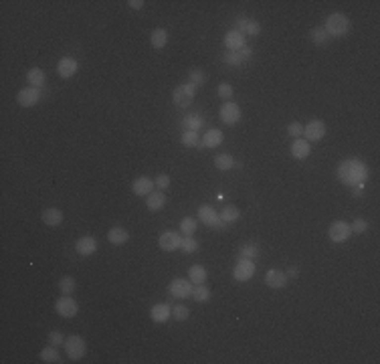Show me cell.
Segmentation results:
<instances>
[{
  "mask_svg": "<svg viewBox=\"0 0 380 364\" xmlns=\"http://www.w3.org/2000/svg\"><path fill=\"white\" fill-rule=\"evenodd\" d=\"M368 174V168L358 162V160H344L340 166H338V176L344 184L352 186V184H362V180L366 178Z\"/></svg>",
  "mask_w": 380,
  "mask_h": 364,
  "instance_id": "obj_1",
  "label": "cell"
},
{
  "mask_svg": "<svg viewBox=\"0 0 380 364\" xmlns=\"http://www.w3.org/2000/svg\"><path fill=\"white\" fill-rule=\"evenodd\" d=\"M324 29H326V33L330 35V37H344V35H348V31H350V20H348L346 14L334 12V14L327 16Z\"/></svg>",
  "mask_w": 380,
  "mask_h": 364,
  "instance_id": "obj_2",
  "label": "cell"
},
{
  "mask_svg": "<svg viewBox=\"0 0 380 364\" xmlns=\"http://www.w3.org/2000/svg\"><path fill=\"white\" fill-rule=\"evenodd\" d=\"M198 219L205 223L207 227L215 229V231H224V227H226V223L220 219V215L213 209L211 204H200L198 206Z\"/></svg>",
  "mask_w": 380,
  "mask_h": 364,
  "instance_id": "obj_3",
  "label": "cell"
},
{
  "mask_svg": "<svg viewBox=\"0 0 380 364\" xmlns=\"http://www.w3.org/2000/svg\"><path fill=\"white\" fill-rule=\"evenodd\" d=\"M65 352H67V356L71 358V360H81L83 356H85V350H87V346H85V340L81 336H77V334H73V336H69V338H65Z\"/></svg>",
  "mask_w": 380,
  "mask_h": 364,
  "instance_id": "obj_4",
  "label": "cell"
},
{
  "mask_svg": "<svg viewBox=\"0 0 380 364\" xmlns=\"http://www.w3.org/2000/svg\"><path fill=\"white\" fill-rule=\"evenodd\" d=\"M194 93H196V85H192V83H182V85H178L174 89V93H172V99H174V103L178 108H188L190 103H192V99H194Z\"/></svg>",
  "mask_w": 380,
  "mask_h": 364,
  "instance_id": "obj_5",
  "label": "cell"
},
{
  "mask_svg": "<svg viewBox=\"0 0 380 364\" xmlns=\"http://www.w3.org/2000/svg\"><path fill=\"white\" fill-rule=\"evenodd\" d=\"M168 292L172 298H190L192 296V283L190 279H184V277H174L168 285Z\"/></svg>",
  "mask_w": 380,
  "mask_h": 364,
  "instance_id": "obj_6",
  "label": "cell"
},
{
  "mask_svg": "<svg viewBox=\"0 0 380 364\" xmlns=\"http://www.w3.org/2000/svg\"><path fill=\"white\" fill-rule=\"evenodd\" d=\"M218 116H220V120H222L226 125H235V123L241 121L243 112H241V108L237 106V103L226 101V103H222V108L218 110Z\"/></svg>",
  "mask_w": 380,
  "mask_h": 364,
  "instance_id": "obj_7",
  "label": "cell"
},
{
  "mask_svg": "<svg viewBox=\"0 0 380 364\" xmlns=\"http://www.w3.org/2000/svg\"><path fill=\"white\" fill-rule=\"evenodd\" d=\"M327 235H330V239L334 243H346L352 235V231H350V225L346 221H334L330 225V229H327Z\"/></svg>",
  "mask_w": 380,
  "mask_h": 364,
  "instance_id": "obj_8",
  "label": "cell"
},
{
  "mask_svg": "<svg viewBox=\"0 0 380 364\" xmlns=\"http://www.w3.org/2000/svg\"><path fill=\"white\" fill-rule=\"evenodd\" d=\"M55 309H57V314L61 318H73V316H77V311H79V305L77 302H75L71 296H63L55 302Z\"/></svg>",
  "mask_w": 380,
  "mask_h": 364,
  "instance_id": "obj_9",
  "label": "cell"
},
{
  "mask_svg": "<svg viewBox=\"0 0 380 364\" xmlns=\"http://www.w3.org/2000/svg\"><path fill=\"white\" fill-rule=\"evenodd\" d=\"M324 136H326V123L322 120H312L303 127V140L308 142H320Z\"/></svg>",
  "mask_w": 380,
  "mask_h": 364,
  "instance_id": "obj_10",
  "label": "cell"
},
{
  "mask_svg": "<svg viewBox=\"0 0 380 364\" xmlns=\"http://www.w3.org/2000/svg\"><path fill=\"white\" fill-rule=\"evenodd\" d=\"M253 273H255V263H253V259H245L241 257L235 269H233V275L237 281H249L253 277Z\"/></svg>",
  "mask_w": 380,
  "mask_h": 364,
  "instance_id": "obj_11",
  "label": "cell"
},
{
  "mask_svg": "<svg viewBox=\"0 0 380 364\" xmlns=\"http://www.w3.org/2000/svg\"><path fill=\"white\" fill-rule=\"evenodd\" d=\"M158 245H160L162 251L172 253V251H176V249H180V245H182V237L178 235V233H174V231H166V233H162V235H160Z\"/></svg>",
  "mask_w": 380,
  "mask_h": 364,
  "instance_id": "obj_12",
  "label": "cell"
},
{
  "mask_svg": "<svg viewBox=\"0 0 380 364\" xmlns=\"http://www.w3.org/2000/svg\"><path fill=\"white\" fill-rule=\"evenodd\" d=\"M39 99H41V89H37V87H24L16 95V101L20 108H33L39 103Z\"/></svg>",
  "mask_w": 380,
  "mask_h": 364,
  "instance_id": "obj_13",
  "label": "cell"
},
{
  "mask_svg": "<svg viewBox=\"0 0 380 364\" xmlns=\"http://www.w3.org/2000/svg\"><path fill=\"white\" fill-rule=\"evenodd\" d=\"M287 281H289V277L279 269H269L265 273V285L271 290H283L287 285Z\"/></svg>",
  "mask_w": 380,
  "mask_h": 364,
  "instance_id": "obj_14",
  "label": "cell"
},
{
  "mask_svg": "<svg viewBox=\"0 0 380 364\" xmlns=\"http://www.w3.org/2000/svg\"><path fill=\"white\" fill-rule=\"evenodd\" d=\"M79 69V63L75 61L73 57H63L59 63H57V73L59 77H63V79H69V77H73L75 73H77Z\"/></svg>",
  "mask_w": 380,
  "mask_h": 364,
  "instance_id": "obj_15",
  "label": "cell"
},
{
  "mask_svg": "<svg viewBox=\"0 0 380 364\" xmlns=\"http://www.w3.org/2000/svg\"><path fill=\"white\" fill-rule=\"evenodd\" d=\"M170 316H172V307L168 303H156V305H152V309H150V318L154 320L156 324H164Z\"/></svg>",
  "mask_w": 380,
  "mask_h": 364,
  "instance_id": "obj_16",
  "label": "cell"
},
{
  "mask_svg": "<svg viewBox=\"0 0 380 364\" xmlns=\"http://www.w3.org/2000/svg\"><path fill=\"white\" fill-rule=\"evenodd\" d=\"M312 154V146L308 140H303V138H297L293 144H291V156L297 160H303V158H308V156Z\"/></svg>",
  "mask_w": 380,
  "mask_h": 364,
  "instance_id": "obj_17",
  "label": "cell"
},
{
  "mask_svg": "<svg viewBox=\"0 0 380 364\" xmlns=\"http://www.w3.org/2000/svg\"><path fill=\"white\" fill-rule=\"evenodd\" d=\"M224 47L229 51H241L245 47V35L239 31H229L224 35Z\"/></svg>",
  "mask_w": 380,
  "mask_h": 364,
  "instance_id": "obj_18",
  "label": "cell"
},
{
  "mask_svg": "<svg viewBox=\"0 0 380 364\" xmlns=\"http://www.w3.org/2000/svg\"><path fill=\"white\" fill-rule=\"evenodd\" d=\"M152 188H154V180H150L148 176H140L134 180V184H132V190L134 194L138 196H148L152 192Z\"/></svg>",
  "mask_w": 380,
  "mask_h": 364,
  "instance_id": "obj_19",
  "label": "cell"
},
{
  "mask_svg": "<svg viewBox=\"0 0 380 364\" xmlns=\"http://www.w3.org/2000/svg\"><path fill=\"white\" fill-rule=\"evenodd\" d=\"M75 249H77V253L83 257L93 255L97 251V241L93 237H81V239H77V243H75Z\"/></svg>",
  "mask_w": 380,
  "mask_h": 364,
  "instance_id": "obj_20",
  "label": "cell"
},
{
  "mask_svg": "<svg viewBox=\"0 0 380 364\" xmlns=\"http://www.w3.org/2000/svg\"><path fill=\"white\" fill-rule=\"evenodd\" d=\"M41 219L47 227H59L63 223V213L59 209H45L41 213Z\"/></svg>",
  "mask_w": 380,
  "mask_h": 364,
  "instance_id": "obj_21",
  "label": "cell"
},
{
  "mask_svg": "<svg viewBox=\"0 0 380 364\" xmlns=\"http://www.w3.org/2000/svg\"><path fill=\"white\" fill-rule=\"evenodd\" d=\"M128 239H130V233L125 231L123 227H113V229H109V233H108V241H109L111 245H123Z\"/></svg>",
  "mask_w": 380,
  "mask_h": 364,
  "instance_id": "obj_22",
  "label": "cell"
},
{
  "mask_svg": "<svg viewBox=\"0 0 380 364\" xmlns=\"http://www.w3.org/2000/svg\"><path fill=\"white\" fill-rule=\"evenodd\" d=\"M164 204H166V196L162 192H150L148 198H146V206L150 211H162L164 209Z\"/></svg>",
  "mask_w": 380,
  "mask_h": 364,
  "instance_id": "obj_23",
  "label": "cell"
},
{
  "mask_svg": "<svg viewBox=\"0 0 380 364\" xmlns=\"http://www.w3.org/2000/svg\"><path fill=\"white\" fill-rule=\"evenodd\" d=\"M222 132L220 129H209V132L205 134V140H202V144H205V148H218L222 144Z\"/></svg>",
  "mask_w": 380,
  "mask_h": 364,
  "instance_id": "obj_24",
  "label": "cell"
},
{
  "mask_svg": "<svg viewBox=\"0 0 380 364\" xmlns=\"http://www.w3.org/2000/svg\"><path fill=\"white\" fill-rule=\"evenodd\" d=\"M188 279L192 285H200V283H205L207 281V269L202 267V265H192L188 269Z\"/></svg>",
  "mask_w": 380,
  "mask_h": 364,
  "instance_id": "obj_25",
  "label": "cell"
},
{
  "mask_svg": "<svg viewBox=\"0 0 380 364\" xmlns=\"http://www.w3.org/2000/svg\"><path fill=\"white\" fill-rule=\"evenodd\" d=\"M45 73L39 69V67H33L29 73H27V81H29V85H33V87H37V89H41L43 85H45Z\"/></svg>",
  "mask_w": 380,
  "mask_h": 364,
  "instance_id": "obj_26",
  "label": "cell"
},
{
  "mask_svg": "<svg viewBox=\"0 0 380 364\" xmlns=\"http://www.w3.org/2000/svg\"><path fill=\"white\" fill-rule=\"evenodd\" d=\"M239 217H241V211L237 209L235 204H226L224 209H222V213H220V219H222L226 225H231V223L239 221Z\"/></svg>",
  "mask_w": 380,
  "mask_h": 364,
  "instance_id": "obj_27",
  "label": "cell"
},
{
  "mask_svg": "<svg viewBox=\"0 0 380 364\" xmlns=\"http://www.w3.org/2000/svg\"><path fill=\"white\" fill-rule=\"evenodd\" d=\"M150 41H152V47H154V49H164L166 43H168V33L164 29H154V31H152Z\"/></svg>",
  "mask_w": 380,
  "mask_h": 364,
  "instance_id": "obj_28",
  "label": "cell"
},
{
  "mask_svg": "<svg viewBox=\"0 0 380 364\" xmlns=\"http://www.w3.org/2000/svg\"><path fill=\"white\" fill-rule=\"evenodd\" d=\"M192 298H194V302H198V303H205V302L211 300V290L207 288L205 283L194 285V288H192Z\"/></svg>",
  "mask_w": 380,
  "mask_h": 364,
  "instance_id": "obj_29",
  "label": "cell"
},
{
  "mask_svg": "<svg viewBox=\"0 0 380 364\" xmlns=\"http://www.w3.org/2000/svg\"><path fill=\"white\" fill-rule=\"evenodd\" d=\"M215 166L218 170H231L235 166V158L231 154H218L217 158H215Z\"/></svg>",
  "mask_w": 380,
  "mask_h": 364,
  "instance_id": "obj_30",
  "label": "cell"
},
{
  "mask_svg": "<svg viewBox=\"0 0 380 364\" xmlns=\"http://www.w3.org/2000/svg\"><path fill=\"white\" fill-rule=\"evenodd\" d=\"M41 360L43 362H61V354H59V350H57V346H47V348H43L41 350Z\"/></svg>",
  "mask_w": 380,
  "mask_h": 364,
  "instance_id": "obj_31",
  "label": "cell"
},
{
  "mask_svg": "<svg viewBox=\"0 0 380 364\" xmlns=\"http://www.w3.org/2000/svg\"><path fill=\"white\" fill-rule=\"evenodd\" d=\"M75 288H77V283H75V279L71 275H65V277L59 279V290H61L63 296H71L75 292Z\"/></svg>",
  "mask_w": 380,
  "mask_h": 364,
  "instance_id": "obj_32",
  "label": "cell"
},
{
  "mask_svg": "<svg viewBox=\"0 0 380 364\" xmlns=\"http://www.w3.org/2000/svg\"><path fill=\"white\" fill-rule=\"evenodd\" d=\"M182 123H184V127H186V129H192V132H198V129L202 127V118H200L198 114H190V116H186V118L182 120Z\"/></svg>",
  "mask_w": 380,
  "mask_h": 364,
  "instance_id": "obj_33",
  "label": "cell"
},
{
  "mask_svg": "<svg viewBox=\"0 0 380 364\" xmlns=\"http://www.w3.org/2000/svg\"><path fill=\"white\" fill-rule=\"evenodd\" d=\"M310 39H312L316 45H326L327 39H330V35L326 33L324 27H316V29H312V33H310Z\"/></svg>",
  "mask_w": 380,
  "mask_h": 364,
  "instance_id": "obj_34",
  "label": "cell"
},
{
  "mask_svg": "<svg viewBox=\"0 0 380 364\" xmlns=\"http://www.w3.org/2000/svg\"><path fill=\"white\" fill-rule=\"evenodd\" d=\"M172 316L176 322H186L190 318V309L186 305H174L172 307Z\"/></svg>",
  "mask_w": 380,
  "mask_h": 364,
  "instance_id": "obj_35",
  "label": "cell"
},
{
  "mask_svg": "<svg viewBox=\"0 0 380 364\" xmlns=\"http://www.w3.org/2000/svg\"><path fill=\"white\" fill-rule=\"evenodd\" d=\"M198 134L192 132V129H184V134H182V146L186 148H196L198 146Z\"/></svg>",
  "mask_w": 380,
  "mask_h": 364,
  "instance_id": "obj_36",
  "label": "cell"
},
{
  "mask_svg": "<svg viewBox=\"0 0 380 364\" xmlns=\"http://www.w3.org/2000/svg\"><path fill=\"white\" fill-rule=\"evenodd\" d=\"M180 231L184 233V237H192L194 231H196V221L190 219V217L182 219V221H180Z\"/></svg>",
  "mask_w": 380,
  "mask_h": 364,
  "instance_id": "obj_37",
  "label": "cell"
},
{
  "mask_svg": "<svg viewBox=\"0 0 380 364\" xmlns=\"http://www.w3.org/2000/svg\"><path fill=\"white\" fill-rule=\"evenodd\" d=\"M261 33V24L257 20H249L245 22V27H243V35H249V37H257Z\"/></svg>",
  "mask_w": 380,
  "mask_h": 364,
  "instance_id": "obj_38",
  "label": "cell"
},
{
  "mask_svg": "<svg viewBox=\"0 0 380 364\" xmlns=\"http://www.w3.org/2000/svg\"><path fill=\"white\" fill-rule=\"evenodd\" d=\"M222 61H224L226 65H233V67H239V65L245 63L237 51H229V53H224V55H222Z\"/></svg>",
  "mask_w": 380,
  "mask_h": 364,
  "instance_id": "obj_39",
  "label": "cell"
},
{
  "mask_svg": "<svg viewBox=\"0 0 380 364\" xmlns=\"http://www.w3.org/2000/svg\"><path fill=\"white\" fill-rule=\"evenodd\" d=\"M47 340H49V344H51V346H57V348H59L61 344H65V336H63L61 332H57V330H55V332H49Z\"/></svg>",
  "mask_w": 380,
  "mask_h": 364,
  "instance_id": "obj_40",
  "label": "cell"
},
{
  "mask_svg": "<svg viewBox=\"0 0 380 364\" xmlns=\"http://www.w3.org/2000/svg\"><path fill=\"white\" fill-rule=\"evenodd\" d=\"M287 134L291 136V138H301L303 136V123H299V121H291L289 125H287Z\"/></svg>",
  "mask_w": 380,
  "mask_h": 364,
  "instance_id": "obj_41",
  "label": "cell"
},
{
  "mask_svg": "<svg viewBox=\"0 0 380 364\" xmlns=\"http://www.w3.org/2000/svg\"><path fill=\"white\" fill-rule=\"evenodd\" d=\"M350 231H352V233H356V235H362L364 231H368V223H366L364 219H356V221H352Z\"/></svg>",
  "mask_w": 380,
  "mask_h": 364,
  "instance_id": "obj_42",
  "label": "cell"
},
{
  "mask_svg": "<svg viewBox=\"0 0 380 364\" xmlns=\"http://www.w3.org/2000/svg\"><path fill=\"white\" fill-rule=\"evenodd\" d=\"M180 249H182L184 253H194V251L198 249V243H196V239H194V237H184V239H182Z\"/></svg>",
  "mask_w": 380,
  "mask_h": 364,
  "instance_id": "obj_43",
  "label": "cell"
},
{
  "mask_svg": "<svg viewBox=\"0 0 380 364\" xmlns=\"http://www.w3.org/2000/svg\"><path fill=\"white\" fill-rule=\"evenodd\" d=\"M257 255H259V249H257V245H253V243H249V245H245L241 249V257H245V259H255Z\"/></svg>",
  "mask_w": 380,
  "mask_h": 364,
  "instance_id": "obj_44",
  "label": "cell"
},
{
  "mask_svg": "<svg viewBox=\"0 0 380 364\" xmlns=\"http://www.w3.org/2000/svg\"><path fill=\"white\" fill-rule=\"evenodd\" d=\"M205 81H207V75L202 73L200 69H192V71H190V83H192V85H202Z\"/></svg>",
  "mask_w": 380,
  "mask_h": 364,
  "instance_id": "obj_45",
  "label": "cell"
},
{
  "mask_svg": "<svg viewBox=\"0 0 380 364\" xmlns=\"http://www.w3.org/2000/svg\"><path fill=\"white\" fill-rule=\"evenodd\" d=\"M217 93H218L220 99H231V97H233V87H231L229 83H220L218 89H217Z\"/></svg>",
  "mask_w": 380,
  "mask_h": 364,
  "instance_id": "obj_46",
  "label": "cell"
},
{
  "mask_svg": "<svg viewBox=\"0 0 380 364\" xmlns=\"http://www.w3.org/2000/svg\"><path fill=\"white\" fill-rule=\"evenodd\" d=\"M154 186H158L160 190L168 188V186H170V176H168V174H158L156 180H154Z\"/></svg>",
  "mask_w": 380,
  "mask_h": 364,
  "instance_id": "obj_47",
  "label": "cell"
},
{
  "mask_svg": "<svg viewBox=\"0 0 380 364\" xmlns=\"http://www.w3.org/2000/svg\"><path fill=\"white\" fill-rule=\"evenodd\" d=\"M239 55H241V59H243V61H249V59L253 57V51H251V49H249V47L245 45V47H243V49L239 51Z\"/></svg>",
  "mask_w": 380,
  "mask_h": 364,
  "instance_id": "obj_48",
  "label": "cell"
},
{
  "mask_svg": "<svg viewBox=\"0 0 380 364\" xmlns=\"http://www.w3.org/2000/svg\"><path fill=\"white\" fill-rule=\"evenodd\" d=\"M134 10H142L144 8V0H130V2H128Z\"/></svg>",
  "mask_w": 380,
  "mask_h": 364,
  "instance_id": "obj_49",
  "label": "cell"
},
{
  "mask_svg": "<svg viewBox=\"0 0 380 364\" xmlns=\"http://www.w3.org/2000/svg\"><path fill=\"white\" fill-rule=\"evenodd\" d=\"M297 273H299V269L293 265V267H289V269H287V273H285V275H287V277H297Z\"/></svg>",
  "mask_w": 380,
  "mask_h": 364,
  "instance_id": "obj_50",
  "label": "cell"
}]
</instances>
